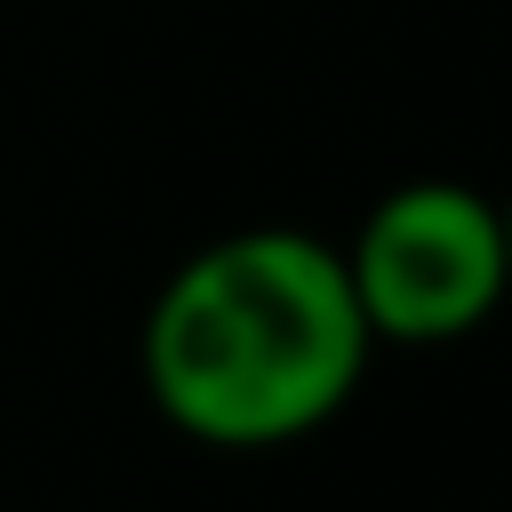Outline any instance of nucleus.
<instances>
[{
	"instance_id": "f257e3e1",
	"label": "nucleus",
	"mask_w": 512,
	"mask_h": 512,
	"mask_svg": "<svg viewBox=\"0 0 512 512\" xmlns=\"http://www.w3.org/2000/svg\"><path fill=\"white\" fill-rule=\"evenodd\" d=\"M152 408L224 456L296 448L344 416L368 376V320L344 248L304 224H248L184 256L144 312Z\"/></svg>"
},
{
	"instance_id": "f03ea898",
	"label": "nucleus",
	"mask_w": 512,
	"mask_h": 512,
	"mask_svg": "<svg viewBox=\"0 0 512 512\" xmlns=\"http://www.w3.org/2000/svg\"><path fill=\"white\" fill-rule=\"evenodd\" d=\"M344 280L376 344H456L496 320L512 280V232L488 192L456 176H416L360 216Z\"/></svg>"
}]
</instances>
